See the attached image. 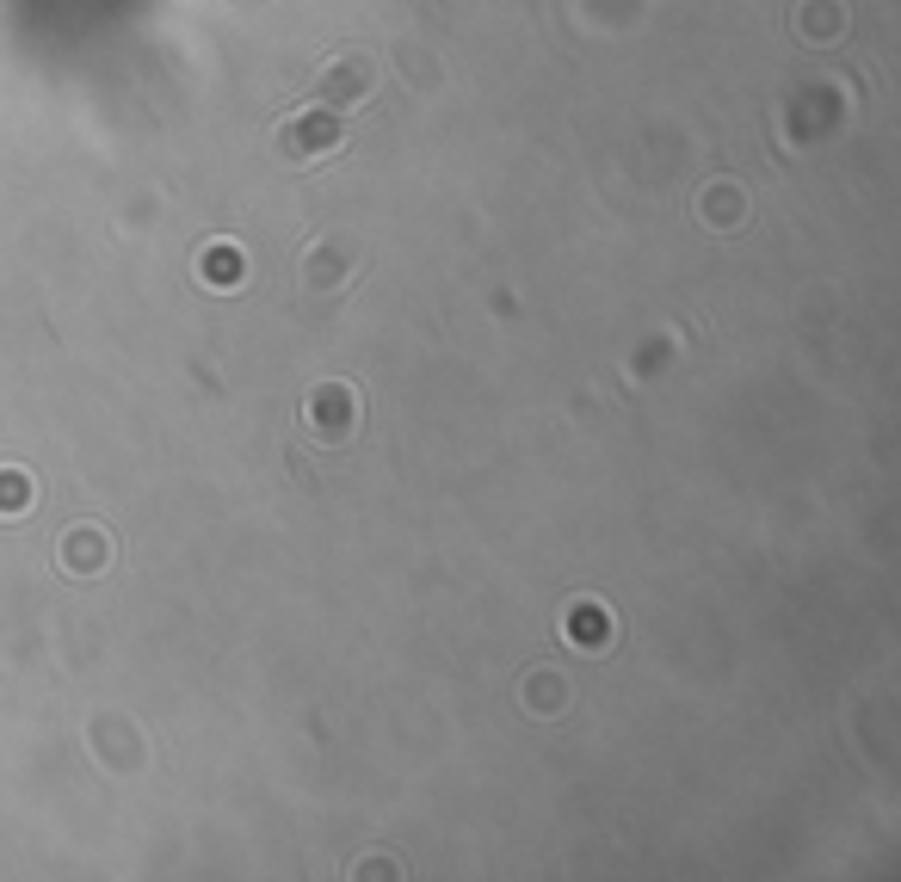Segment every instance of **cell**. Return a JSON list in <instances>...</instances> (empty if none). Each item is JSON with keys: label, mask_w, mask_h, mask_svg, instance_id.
<instances>
[{"label": "cell", "mask_w": 901, "mask_h": 882, "mask_svg": "<svg viewBox=\"0 0 901 882\" xmlns=\"http://www.w3.org/2000/svg\"><path fill=\"white\" fill-rule=\"evenodd\" d=\"M334 142H340V124L328 118V112H297L291 124H284V136H278V149L284 155H328L334 149Z\"/></svg>", "instance_id": "1"}, {"label": "cell", "mask_w": 901, "mask_h": 882, "mask_svg": "<svg viewBox=\"0 0 901 882\" xmlns=\"http://www.w3.org/2000/svg\"><path fill=\"white\" fill-rule=\"evenodd\" d=\"M358 401H352V389H340V383H328V389H315L309 395V420H315V432L321 438H346L352 426H358Z\"/></svg>", "instance_id": "2"}, {"label": "cell", "mask_w": 901, "mask_h": 882, "mask_svg": "<svg viewBox=\"0 0 901 882\" xmlns=\"http://www.w3.org/2000/svg\"><path fill=\"white\" fill-rule=\"evenodd\" d=\"M365 87H371V62H365V56H340V62L328 68V93H334V99L365 93Z\"/></svg>", "instance_id": "3"}, {"label": "cell", "mask_w": 901, "mask_h": 882, "mask_svg": "<svg viewBox=\"0 0 901 882\" xmlns=\"http://www.w3.org/2000/svg\"><path fill=\"white\" fill-rule=\"evenodd\" d=\"M25 500H31V482H25V475H0V512H7V519H19Z\"/></svg>", "instance_id": "4"}, {"label": "cell", "mask_w": 901, "mask_h": 882, "mask_svg": "<svg viewBox=\"0 0 901 882\" xmlns=\"http://www.w3.org/2000/svg\"><path fill=\"white\" fill-rule=\"evenodd\" d=\"M204 278H216V284H235V278H241V266H235V247H216V253H204Z\"/></svg>", "instance_id": "5"}]
</instances>
